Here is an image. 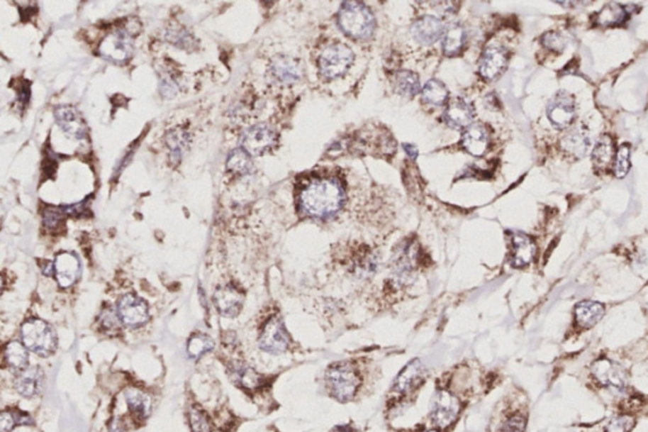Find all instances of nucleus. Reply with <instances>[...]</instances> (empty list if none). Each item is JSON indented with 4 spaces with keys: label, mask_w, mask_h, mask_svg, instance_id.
I'll return each instance as SVG.
<instances>
[{
    "label": "nucleus",
    "mask_w": 648,
    "mask_h": 432,
    "mask_svg": "<svg viewBox=\"0 0 648 432\" xmlns=\"http://www.w3.org/2000/svg\"><path fill=\"white\" fill-rule=\"evenodd\" d=\"M346 192L335 178L313 179L301 189L299 204L303 214L312 218H328L341 211Z\"/></svg>",
    "instance_id": "nucleus-1"
},
{
    "label": "nucleus",
    "mask_w": 648,
    "mask_h": 432,
    "mask_svg": "<svg viewBox=\"0 0 648 432\" xmlns=\"http://www.w3.org/2000/svg\"><path fill=\"white\" fill-rule=\"evenodd\" d=\"M338 23L346 35L356 40H366L372 36L376 26L372 11L359 1L342 3Z\"/></svg>",
    "instance_id": "nucleus-2"
},
{
    "label": "nucleus",
    "mask_w": 648,
    "mask_h": 432,
    "mask_svg": "<svg viewBox=\"0 0 648 432\" xmlns=\"http://www.w3.org/2000/svg\"><path fill=\"white\" fill-rule=\"evenodd\" d=\"M325 384L330 396L340 402L354 398L359 387V374L347 361L335 362L325 372Z\"/></svg>",
    "instance_id": "nucleus-3"
},
{
    "label": "nucleus",
    "mask_w": 648,
    "mask_h": 432,
    "mask_svg": "<svg viewBox=\"0 0 648 432\" xmlns=\"http://www.w3.org/2000/svg\"><path fill=\"white\" fill-rule=\"evenodd\" d=\"M21 338L27 349L40 356L51 355L57 346V338L52 327L38 319L24 322L21 328Z\"/></svg>",
    "instance_id": "nucleus-4"
},
{
    "label": "nucleus",
    "mask_w": 648,
    "mask_h": 432,
    "mask_svg": "<svg viewBox=\"0 0 648 432\" xmlns=\"http://www.w3.org/2000/svg\"><path fill=\"white\" fill-rule=\"evenodd\" d=\"M354 61V52L346 45H333L325 48L319 57V72L325 79H337L346 74Z\"/></svg>",
    "instance_id": "nucleus-5"
},
{
    "label": "nucleus",
    "mask_w": 648,
    "mask_h": 432,
    "mask_svg": "<svg viewBox=\"0 0 648 432\" xmlns=\"http://www.w3.org/2000/svg\"><path fill=\"white\" fill-rule=\"evenodd\" d=\"M133 52V41L124 30H116L106 35L99 46V54L114 64H124Z\"/></svg>",
    "instance_id": "nucleus-6"
},
{
    "label": "nucleus",
    "mask_w": 648,
    "mask_h": 432,
    "mask_svg": "<svg viewBox=\"0 0 648 432\" xmlns=\"http://www.w3.org/2000/svg\"><path fill=\"white\" fill-rule=\"evenodd\" d=\"M460 401L447 391H438L432 401L430 417L440 428H447L454 423L460 414Z\"/></svg>",
    "instance_id": "nucleus-7"
},
{
    "label": "nucleus",
    "mask_w": 648,
    "mask_h": 432,
    "mask_svg": "<svg viewBox=\"0 0 648 432\" xmlns=\"http://www.w3.org/2000/svg\"><path fill=\"white\" fill-rule=\"evenodd\" d=\"M276 143V133L267 125L250 127L242 136L241 146L251 156H261L270 151Z\"/></svg>",
    "instance_id": "nucleus-8"
},
{
    "label": "nucleus",
    "mask_w": 648,
    "mask_h": 432,
    "mask_svg": "<svg viewBox=\"0 0 648 432\" xmlns=\"http://www.w3.org/2000/svg\"><path fill=\"white\" fill-rule=\"evenodd\" d=\"M259 348L270 354H281L289 348V333L281 319L272 317L267 321L259 340Z\"/></svg>",
    "instance_id": "nucleus-9"
},
{
    "label": "nucleus",
    "mask_w": 648,
    "mask_h": 432,
    "mask_svg": "<svg viewBox=\"0 0 648 432\" xmlns=\"http://www.w3.org/2000/svg\"><path fill=\"white\" fill-rule=\"evenodd\" d=\"M576 116L575 101L571 95L566 92H559L554 95L547 106V117L549 122L560 128H567L571 125Z\"/></svg>",
    "instance_id": "nucleus-10"
},
{
    "label": "nucleus",
    "mask_w": 648,
    "mask_h": 432,
    "mask_svg": "<svg viewBox=\"0 0 648 432\" xmlns=\"http://www.w3.org/2000/svg\"><path fill=\"white\" fill-rule=\"evenodd\" d=\"M117 312L121 322L132 328L145 325L150 317L146 302L133 294H127L119 299Z\"/></svg>",
    "instance_id": "nucleus-11"
},
{
    "label": "nucleus",
    "mask_w": 648,
    "mask_h": 432,
    "mask_svg": "<svg viewBox=\"0 0 648 432\" xmlns=\"http://www.w3.org/2000/svg\"><path fill=\"white\" fill-rule=\"evenodd\" d=\"M591 372L594 374L596 380L604 387L608 388H615V389H625L627 385V372L623 367L619 365L618 362L610 360V359H599L596 360L593 367Z\"/></svg>",
    "instance_id": "nucleus-12"
},
{
    "label": "nucleus",
    "mask_w": 648,
    "mask_h": 432,
    "mask_svg": "<svg viewBox=\"0 0 648 432\" xmlns=\"http://www.w3.org/2000/svg\"><path fill=\"white\" fill-rule=\"evenodd\" d=\"M55 118L61 130L65 132L67 136L75 140H82L86 135V125L84 122L83 116L77 111V108L71 106H60L55 109Z\"/></svg>",
    "instance_id": "nucleus-13"
},
{
    "label": "nucleus",
    "mask_w": 648,
    "mask_h": 432,
    "mask_svg": "<svg viewBox=\"0 0 648 432\" xmlns=\"http://www.w3.org/2000/svg\"><path fill=\"white\" fill-rule=\"evenodd\" d=\"M53 269L55 277L57 279V283L61 288H70L75 284L82 272L80 261L77 259V255L71 253H61L57 255L53 261Z\"/></svg>",
    "instance_id": "nucleus-14"
},
{
    "label": "nucleus",
    "mask_w": 648,
    "mask_h": 432,
    "mask_svg": "<svg viewBox=\"0 0 648 432\" xmlns=\"http://www.w3.org/2000/svg\"><path fill=\"white\" fill-rule=\"evenodd\" d=\"M243 299V294L233 285L219 287L214 293L216 307L218 309L219 314L228 319H233L241 312Z\"/></svg>",
    "instance_id": "nucleus-15"
},
{
    "label": "nucleus",
    "mask_w": 648,
    "mask_h": 432,
    "mask_svg": "<svg viewBox=\"0 0 648 432\" xmlns=\"http://www.w3.org/2000/svg\"><path fill=\"white\" fill-rule=\"evenodd\" d=\"M425 378V367L423 362L415 359L409 362L407 367L401 370L399 375L395 379L393 389L399 394H408L409 392L418 388L420 383Z\"/></svg>",
    "instance_id": "nucleus-16"
},
{
    "label": "nucleus",
    "mask_w": 648,
    "mask_h": 432,
    "mask_svg": "<svg viewBox=\"0 0 648 432\" xmlns=\"http://www.w3.org/2000/svg\"><path fill=\"white\" fill-rule=\"evenodd\" d=\"M508 52L503 48L489 46L480 60V74L486 80H494L507 67Z\"/></svg>",
    "instance_id": "nucleus-17"
},
{
    "label": "nucleus",
    "mask_w": 648,
    "mask_h": 432,
    "mask_svg": "<svg viewBox=\"0 0 648 432\" xmlns=\"http://www.w3.org/2000/svg\"><path fill=\"white\" fill-rule=\"evenodd\" d=\"M536 253V243L530 236L522 232L513 233L510 255V264L513 267H525L530 265L535 259Z\"/></svg>",
    "instance_id": "nucleus-18"
},
{
    "label": "nucleus",
    "mask_w": 648,
    "mask_h": 432,
    "mask_svg": "<svg viewBox=\"0 0 648 432\" xmlns=\"http://www.w3.org/2000/svg\"><path fill=\"white\" fill-rule=\"evenodd\" d=\"M445 30L446 28L441 19L432 17V16H425L413 24L412 35L414 40L422 45H433L435 42L443 37Z\"/></svg>",
    "instance_id": "nucleus-19"
},
{
    "label": "nucleus",
    "mask_w": 648,
    "mask_h": 432,
    "mask_svg": "<svg viewBox=\"0 0 648 432\" xmlns=\"http://www.w3.org/2000/svg\"><path fill=\"white\" fill-rule=\"evenodd\" d=\"M461 143L469 154L480 157L489 148V132L480 123H471L464 131Z\"/></svg>",
    "instance_id": "nucleus-20"
},
{
    "label": "nucleus",
    "mask_w": 648,
    "mask_h": 432,
    "mask_svg": "<svg viewBox=\"0 0 648 432\" xmlns=\"http://www.w3.org/2000/svg\"><path fill=\"white\" fill-rule=\"evenodd\" d=\"M443 118L452 128H466L471 125L474 111L467 101L461 98H454L448 101L447 108L443 113Z\"/></svg>",
    "instance_id": "nucleus-21"
},
{
    "label": "nucleus",
    "mask_w": 648,
    "mask_h": 432,
    "mask_svg": "<svg viewBox=\"0 0 648 432\" xmlns=\"http://www.w3.org/2000/svg\"><path fill=\"white\" fill-rule=\"evenodd\" d=\"M270 72L279 83H296L301 77V64L289 56H276L272 61Z\"/></svg>",
    "instance_id": "nucleus-22"
},
{
    "label": "nucleus",
    "mask_w": 648,
    "mask_h": 432,
    "mask_svg": "<svg viewBox=\"0 0 648 432\" xmlns=\"http://www.w3.org/2000/svg\"><path fill=\"white\" fill-rule=\"evenodd\" d=\"M43 388V372L40 367H28L21 372L16 380V389L24 398L38 396Z\"/></svg>",
    "instance_id": "nucleus-23"
},
{
    "label": "nucleus",
    "mask_w": 648,
    "mask_h": 432,
    "mask_svg": "<svg viewBox=\"0 0 648 432\" xmlns=\"http://www.w3.org/2000/svg\"><path fill=\"white\" fill-rule=\"evenodd\" d=\"M605 314V307L594 301H581L575 307L576 322L583 328H591L598 325Z\"/></svg>",
    "instance_id": "nucleus-24"
},
{
    "label": "nucleus",
    "mask_w": 648,
    "mask_h": 432,
    "mask_svg": "<svg viewBox=\"0 0 648 432\" xmlns=\"http://www.w3.org/2000/svg\"><path fill=\"white\" fill-rule=\"evenodd\" d=\"M228 372H230L232 382L242 388L256 389L262 384V377L255 370L254 367H248L243 362L232 364Z\"/></svg>",
    "instance_id": "nucleus-25"
},
{
    "label": "nucleus",
    "mask_w": 648,
    "mask_h": 432,
    "mask_svg": "<svg viewBox=\"0 0 648 432\" xmlns=\"http://www.w3.org/2000/svg\"><path fill=\"white\" fill-rule=\"evenodd\" d=\"M393 260L396 277L401 279L408 278L414 270V264L417 260V249L413 246L412 243H404L401 249L396 251Z\"/></svg>",
    "instance_id": "nucleus-26"
},
{
    "label": "nucleus",
    "mask_w": 648,
    "mask_h": 432,
    "mask_svg": "<svg viewBox=\"0 0 648 432\" xmlns=\"http://www.w3.org/2000/svg\"><path fill=\"white\" fill-rule=\"evenodd\" d=\"M590 146L589 136L580 128H572L561 140V148L571 156L581 157L586 154Z\"/></svg>",
    "instance_id": "nucleus-27"
},
{
    "label": "nucleus",
    "mask_w": 648,
    "mask_h": 432,
    "mask_svg": "<svg viewBox=\"0 0 648 432\" xmlns=\"http://www.w3.org/2000/svg\"><path fill=\"white\" fill-rule=\"evenodd\" d=\"M465 28L459 23L449 24L446 27L442 37L443 52L447 56H456L460 54L465 46Z\"/></svg>",
    "instance_id": "nucleus-28"
},
{
    "label": "nucleus",
    "mask_w": 648,
    "mask_h": 432,
    "mask_svg": "<svg viewBox=\"0 0 648 432\" xmlns=\"http://www.w3.org/2000/svg\"><path fill=\"white\" fill-rule=\"evenodd\" d=\"M630 18L627 8L617 3H609L596 16V23L600 27H615Z\"/></svg>",
    "instance_id": "nucleus-29"
},
{
    "label": "nucleus",
    "mask_w": 648,
    "mask_h": 432,
    "mask_svg": "<svg viewBox=\"0 0 648 432\" xmlns=\"http://www.w3.org/2000/svg\"><path fill=\"white\" fill-rule=\"evenodd\" d=\"M125 402L128 404L130 412L137 416L138 419H146L151 412V399L143 392L130 388L125 391Z\"/></svg>",
    "instance_id": "nucleus-30"
},
{
    "label": "nucleus",
    "mask_w": 648,
    "mask_h": 432,
    "mask_svg": "<svg viewBox=\"0 0 648 432\" xmlns=\"http://www.w3.org/2000/svg\"><path fill=\"white\" fill-rule=\"evenodd\" d=\"M6 362L9 367L17 370H24L28 367V349L26 348L23 343L19 341H12L6 345V351H4Z\"/></svg>",
    "instance_id": "nucleus-31"
},
{
    "label": "nucleus",
    "mask_w": 648,
    "mask_h": 432,
    "mask_svg": "<svg viewBox=\"0 0 648 432\" xmlns=\"http://www.w3.org/2000/svg\"><path fill=\"white\" fill-rule=\"evenodd\" d=\"M613 140H612V137L608 136V135H603L598 140L596 148L593 150V161H594L596 167L607 169L608 165L613 161Z\"/></svg>",
    "instance_id": "nucleus-32"
},
{
    "label": "nucleus",
    "mask_w": 648,
    "mask_h": 432,
    "mask_svg": "<svg viewBox=\"0 0 648 432\" xmlns=\"http://www.w3.org/2000/svg\"><path fill=\"white\" fill-rule=\"evenodd\" d=\"M227 167L230 172L237 175H247L254 172L255 165L251 160V155L241 148L230 153L227 160Z\"/></svg>",
    "instance_id": "nucleus-33"
},
{
    "label": "nucleus",
    "mask_w": 648,
    "mask_h": 432,
    "mask_svg": "<svg viewBox=\"0 0 648 432\" xmlns=\"http://www.w3.org/2000/svg\"><path fill=\"white\" fill-rule=\"evenodd\" d=\"M33 423V420L30 414L17 411V409H8L3 411L0 416V431L11 432L16 426H30Z\"/></svg>",
    "instance_id": "nucleus-34"
},
{
    "label": "nucleus",
    "mask_w": 648,
    "mask_h": 432,
    "mask_svg": "<svg viewBox=\"0 0 648 432\" xmlns=\"http://www.w3.org/2000/svg\"><path fill=\"white\" fill-rule=\"evenodd\" d=\"M395 89L401 95L404 96H414L419 93L420 90V84H419V77L417 74L413 72H401L395 77Z\"/></svg>",
    "instance_id": "nucleus-35"
},
{
    "label": "nucleus",
    "mask_w": 648,
    "mask_h": 432,
    "mask_svg": "<svg viewBox=\"0 0 648 432\" xmlns=\"http://www.w3.org/2000/svg\"><path fill=\"white\" fill-rule=\"evenodd\" d=\"M422 96L427 103L433 104V106H442L446 103L448 98V90L445 84L441 83L437 79H432L427 82L423 90H422Z\"/></svg>",
    "instance_id": "nucleus-36"
},
{
    "label": "nucleus",
    "mask_w": 648,
    "mask_h": 432,
    "mask_svg": "<svg viewBox=\"0 0 648 432\" xmlns=\"http://www.w3.org/2000/svg\"><path fill=\"white\" fill-rule=\"evenodd\" d=\"M166 143L171 150V161L177 164L181 159L184 148L188 145V135L181 130L170 131L166 136Z\"/></svg>",
    "instance_id": "nucleus-37"
},
{
    "label": "nucleus",
    "mask_w": 648,
    "mask_h": 432,
    "mask_svg": "<svg viewBox=\"0 0 648 432\" xmlns=\"http://www.w3.org/2000/svg\"><path fill=\"white\" fill-rule=\"evenodd\" d=\"M213 349L214 341L206 335H195L189 340L188 354L194 359H199L201 356L211 353Z\"/></svg>",
    "instance_id": "nucleus-38"
},
{
    "label": "nucleus",
    "mask_w": 648,
    "mask_h": 432,
    "mask_svg": "<svg viewBox=\"0 0 648 432\" xmlns=\"http://www.w3.org/2000/svg\"><path fill=\"white\" fill-rule=\"evenodd\" d=\"M630 156H631L630 146L622 145L618 148V153H617L615 159H614L613 172L617 178H625V175L630 172V166H631Z\"/></svg>",
    "instance_id": "nucleus-39"
},
{
    "label": "nucleus",
    "mask_w": 648,
    "mask_h": 432,
    "mask_svg": "<svg viewBox=\"0 0 648 432\" xmlns=\"http://www.w3.org/2000/svg\"><path fill=\"white\" fill-rule=\"evenodd\" d=\"M189 419H190V426L193 432H212L211 421L208 416L201 411L199 407H191L189 411Z\"/></svg>",
    "instance_id": "nucleus-40"
},
{
    "label": "nucleus",
    "mask_w": 648,
    "mask_h": 432,
    "mask_svg": "<svg viewBox=\"0 0 648 432\" xmlns=\"http://www.w3.org/2000/svg\"><path fill=\"white\" fill-rule=\"evenodd\" d=\"M635 426V419L631 416H618L610 421L605 427L607 432H631Z\"/></svg>",
    "instance_id": "nucleus-41"
},
{
    "label": "nucleus",
    "mask_w": 648,
    "mask_h": 432,
    "mask_svg": "<svg viewBox=\"0 0 648 432\" xmlns=\"http://www.w3.org/2000/svg\"><path fill=\"white\" fill-rule=\"evenodd\" d=\"M65 211L64 208H48L43 212V223L48 228H56L59 227L61 221L65 217Z\"/></svg>",
    "instance_id": "nucleus-42"
},
{
    "label": "nucleus",
    "mask_w": 648,
    "mask_h": 432,
    "mask_svg": "<svg viewBox=\"0 0 648 432\" xmlns=\"http://www.w3.org/2000/svg\"><path fill=\"white\" fill-rule=\"evenodd\" d=\"M542 43L549 50H554L556 52H561L565 48V38L561 36L557 32H548L542 37Z\"/></svg>",
    "instance_id": "nucleus-43"
},
{
    "label": "nucleus",
    "mask_w": 648,
    "mask_h": 432,
    "mask_svg": "<svg viewBox=\"0 0 648 432\" xmlns=\"http://www.w3.org/2000/svg\"><path fill=\"white\" fill-rule=\"evenodd\" d=\"M167 38L177 48H185L193 45V37L190 36L186 31L181 30V28L177 31H170Z\"/></svg>",
    "instance_id": "nucleus-44"
},
{
    "label": "nucleus",
    "mask_w": 648,
    "mask_h": 432,
    "mask_svg": "<svg viewBox=\"0 0 648 432\" xmlns=\"http://www.w3.org/2000/svg\"><path fill=\"white\" fill-rule=\"evenodd\" d=\"M525 419L522 414H514L503 426V432H525Z\"/></svg>",
    "instance_id": "nucleus-45"
},
{
    "label": "nucleus",
    "mask_w": 648,
    "mask_h": 432,
    "mask_svg": "<svg viewBox=\"0 0 648 432\" xmlns=\"http://www.w3.org/2000/svg\"><path fill=\"white\" fill-rule=\"evenodd\" d=\"M118 312L114 311H104L101 314V323L106 328H116L118 325Z\"/></svg>",
    "instance_id": "nucleus-46"
},
{
    "label": "nucleus",
    "mask_w": 648,
    "mask_h": 432,
    "mask_svg": "<svg viewBox=\"0 0 648 432\" xmlns=\"http://www.w3.org/2000/svg\"><path fill=\"white\" fill-rule=\"evenodd\" d=\"M177 85L174 83L172 79H164L161 83V94L165 95L167 98H171L177 94Z\"/></svg>",
    "instance_id": "nucleus-47"
},
{
    "label": "nucleus",
    "mask_w": 648,
    "mask_h": 432,
    "mask_svg": "<svg viewBox=\"0 0 648 432\" xmlns=\"http://www.w3.org/2000/svg\"><path fill=\"white\" fill-rule=\"evenodd\" d=\"M403 148H404V150H406V153H407L408 156H409L412 160H414V159L418 156V148H415L414 145H410V143H404V145H403Z\"/></svg>",
    "instance_id": "nucleus-48"
},
{
    "label": "nucleus",
    "mask_w": 648,
    "mask_h": 432,
    "mask_svg": "<svg viewBox=\"0 0 648 432\" xmlns=\"http://www.w3.org/2000/svg\"><path fill=\"white\" fill-rule=\"evenodd\" d=\"M123 422L118 420V419H114V420L111 422L109 425V432H124Z\"/></svg>",
    "instance_id": "nucleus-49"
},
{
    "label": "nucleus",
    "mask_w": 648,
    "mask_h": 432,
    "mask_svg": "<svg viewBox=\"0 0 648 432\" xmlns=\"http://www.w3.org/2000/svg\"><path fill=\"white\" fill-rule=\"evenodd\" d=\"M333 432H359L351 426H340L335 428Z\"/></svg>",
    "instance_id": "nucleus-50"
},
{
    "label": "nucleus",
    "mask_w": 648,
    "mask_h": 432,
    "mask_svg": "<svg viewBox=\"0 0 648 432\" xmlns=\"http://www.w3.org/2000/svg\"><path fill=\"white\" fill-rule=\"evenodd\" d=\"M427 432H438V431H436V430H430V431H427Z\"/></svg>",
    "instance_id": "nucleus-51"
}]
</instances>
